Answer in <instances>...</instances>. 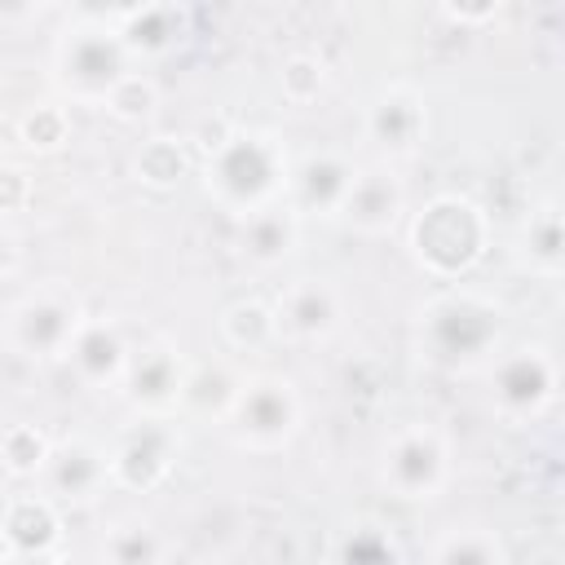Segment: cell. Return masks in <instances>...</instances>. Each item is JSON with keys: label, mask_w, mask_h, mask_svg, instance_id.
<instances>
[{"label": "cell", "mask_w": 565, "mask_h": 565, "mask_svg": "<svg viewBox=\"0 0 565 565\" xmlns=\"http://www.w3.org/2000/svg\"><path fill=\"white\" fill-rule=\"evenodd\" d=\"M490 243V216L468 194H437L411 221V256L433 278H463Z\"/></svg>", "instance_id": "obj_4"}, {"label": "cell", "mask_w": 565, "mask_h": 565, "mask_svg": "<svg viewBox=\"0 0 565 565\" xmlns=\"http://www.w3.org/2000/svg\"><path fill=\"white\" fill-rule=\"evenodd\" d=\"M132 172H137L146 185H172V181L185 172V150H181L172 137H150V141L137 150Z\"/></svg>", "instance_id": "obj_27"}, {"label": "cell", "mask_w": 565, "mask_h": 565, "mask_svg": "<svg viewBox=\"0 0 565 565\" xmlns=\"http://www.w3.org/2000/svg\"><path fill=\"white\" fill-rule=\"evenodd\" d=\"M0 565H66L57 552H44V556H18V552H0Z\"/></svg>", "instance_id": "obj_33"}, {"label": "cell", "mask_w": 565, "mask_h": 565, "mask_svg": "<svg viewBox=\"0 0 565 565\" xmlns=\"http://www.w3.org/2000/svg\"><path fill=\"white\" fill-rule=\"evenodd\" d=\"M247 375H238L230 362H199L185 371V388H181V411L194 419H221L230 415L238 388Z\"/></svg>", "instance_id": "obj_21"}, {"label": "cell", "mask_w": 565, "mask_h": 565, "mask_svg": "<svg viewBox=\"0 0 565 565\" xmlns=\"http://www.w3.org/2000/svg\"><path fill=\"white\" fill-rule=\"evenodd\" d=\"M132 75V57L110 13H79L53 44V88L62 102L106 106V97Z\"/></svg>", "instance_id": "obj_3"}, {"label": "cell", "mask_w": 565, "mask_h": 565, "mask_svg": "<svg viewBox=\"0 0 565 565\" xmlns=\"http://www.w3.org/2000/svg\"><path fill=\"white\" fill-rule=\"evenodd\" d=\"M441 13H446V18H455V22H481V18H494L499 9H494V4H486V9H455V4H446Z\"/></svg>", "instance_id": "obj_34"}, {"label": "cell", "mask_w": 565, "mask_h": 565, "mask_svg": "<svg viewBox=\"0 0 565 565\" xmlns=\"http://www.w3.org/2000/svg\"><path fill=\"white\" fill-rule=\"evenodd\" d=\"M362 163H353L344 150L327 146V150H309L300 159H291L287 168V185H282V203L296 216H340L353 177Z\"/></svg>", "instance_id": "obj_11"}, {"label": "cell", "mask_w": 565, "mask_h": 565, "mask_svg": "<svg viewBox=\"0 0 565 565\" xmlns=\"http://www.w3.org/2000/svg\"><path fill=\"white\" fill-rule=\"evenodd\" d=\"M362 137L380 154V163L419 154V146L428 137V102H424V93L411 88V84H384L362 110Z\"/></svg>", "instance_id": "obj_10"}, {"label": "cell", "mask_w": 565, "mask_h": 565, "mask_svg": "<svg viewBox=\"0 0 565 565\" xmlns=\"http://www.w3.org/2000/svg\"><path fill=\"white\" fill-rule=\"evenodd\" d=\"M380 481L402 503H428L450 486V437L437 424H402L384 455H380Z\"/></svg>", "instance_id": "obj_6"}, {"label": "cell", "mask_w": 565, "mask_h": 565, "mask_svg": "<svg viewBox=\"0 0 565 565\" xmlns=\"http://www.w3.org/2000/svg\"><path fill=\"white\" fill-rule=\"evenodd\" d=\"M556 380L547 344H516L490 362V406L503 424H530L556 402Z\"/></svg>", "instance_id": "obj_8"}, {"label": "cell", "mask_w": 565, "mask_h": 565, "mask_svg": "<svg viewBox=\"0 0 565 565\" xmlns=\"http://www.w3.org/2000/svg\"><path fill=\"white\" fill-rule=\"evenodd\" d=\"M397 561H402L397 539L380 521H353L349 530H340L327 556V565H397Z\"/></svg>", "instance_id": "obj_24"}, {"label": "cell", "mask_w": 565, "mask_h": 565, "mask_svg": "<svg viewBox=\"0 0 565 565\" xmlns=\"http://www.w3.org/2000/svg\"><path fill=\"white\" fill-rule=\"evenodd\" d=\"M406 212V185L402 177L388 168V163H371V168H358L353 177V190L340 207V221L353 230V234H366V238H380L388 234Z\"/></svg>", "instance_id": "obj_16"}, {"label": "cell", "mask_w": 565, "mask_h": 565, "mask_svg": "<svg viewBox=\"0 0 565 565\" xmlns=\"http://www.w3.org/2000/svg\"><path fill=\"white\" fill-rule=\"evenodd\" d=\"M428 565H508V547L486 525H455L437 539Z\"/></svg>", "instance_id": "obj_23"}, {"label": "cell", "mask_w": 565, "mask_h": 565, "mask_svg": "<svg viewBox=\"0 0 565 565\" xmlns=\"http://www.w3.org/2000/svg\"><path fill=\"white\" fill-rule=\"evenodd\" d=\"M49 450H53V446H49V437H44L40 428H31V424L9 428V433H4V441H0L4 468H9L13 477H40V468H44Z\"/></svg>", "instance_id": "obj_26"}, {"label": "cell", "mask_w": 565, "mask_h": 565, "mask_svg": "<svg viewBox=\"0 0 565 565\" xmlns=\"http://www.w3.org/2000/svg\"><path fill=\"white\" fill-rule=\"evenodd\" d=\"M221 335L230 349L238 353H256L265 344L278 340V327H274V309L265 300H234L225 313H221Z\"/></svg>", "instance_id": "obj_25"}, {"label": "cell", "mask_w": 565, "mask_h": 565, "mask_svg": "<svg viewBox=\"0 0 565 565\" xmlns=\"http://www.w3.org/2000/svg\"><path fill=\"white\" fill-rule=\"evenodd\" d=\"M154 106H159V88H154L150 75H137V71L106 97V110H110L115 119H124V124H137V119L154 115Z\"/></svg>", "instance_id": "obj_28"}, {"label": "cell", "mask_w": 565, "mask_h": 565, "mask_svg": "<svg viewBox=\"0 0 565 565\" xmlns=\"http://www.w3.org/2000/svg\"><path fill=\"white\" fill-rule=\"evenodd\" d=\"M269 309L278 340L291 344H327L344 322V296L331 278H296L278 291Z\"/></svg>", "instance_id": "obj_12"}, {"label": "cell", "mask_w": 565, "mask_h": 565, "mask_svg": "<svg viewBox=\"0 0 565 565\" xmlns=\"http://www.w3.org/2000/svg\"><path fill=\"white\" fill-rule=\"evenodd\" d=\"M300 424H305V402H300L296 384L287 375H274V371L247 375L230 415H225L230 441L238 450H252V455H274L282 446H291Z\"/></svg>", "instance_id": "obj_5"}, {"label": "cell", "mask_w": 565, "mask_h": 565, "mask_svg": "<svg viewBox=\"0 0 565 565\" xmlns=\"http://www.w3.org/2000/svg\"><path fill=\"white\" fill-rule=\"evenodd\" d=\"M84 305L71 287L62 282H44L35 291H26L13 309H9V322H4V335H9V349L31 358V362H62L71 340L79 335L84 327Z\"/></svg>", "instance_id": "obj_7"}, {"label": "cell", "mask_w": 565, "mask_h": 565, "mask_svg": "<svg viewBox=\"0 0 565 565\" xmlns=\"http://www.w3.org/2000/svg\"><path fill=\"white\" fill-rule=\"evenodd\" d=\"M13 269H18V234L0 225V278H9Z\"/></svg>", "instance_id": "obj_32"}, {"label": "cell", "mask_w": 565, "mask_h": 565, "mask_svg": "<svg viewBox=\"0 0 565 565\" xmlns=\"http://www.w3.org/2000/svg\"><path fill=\"white\" fill-rule=\"evenodd\" d=\"M128 358H132V349H128L119 322H110V318H84V327H79V335L71 340V349H66L62 362L75 371V380H79L84 388L110 393V388L124 384Z\"/></svg>", "instance_id": "obj_15"}, {"label": "cell", "mask_w": 565, "mask_h": 565, "mask_svg": "<svg viewBox=\"0 0 565 565\" xmlns=\"http://www.w3.org/2000/svg\"><path fill=\"white\" fill-rule=\"evenodd\" d=\"M40 477H44V494L53 503H93L110 486L106 446H97L88 437H66L49 450Z\"/></svg>", "instance_id": "obj_14"}, {"label": "cell", "mask_w": 565, "mask_h": 565, "mask_svg": "<svg viewBox=\"0 0 565 565\" xmlns=\"http://www.w3.org/2000/svg\"><path fill=\"white\" fill-rule=\"evenodd\" d=\"M128 57H163L181 44L185 35V13L177 4H132L110 13Z\"/></svg>", "instance_id": "obj_19"}, {"label": "cell", "mask_w": 565, "mask_h": 565, "mask_svg": "<svg viewBox=\"0 0 565 565\" xmlns=\"http://www.w3.org/2000/svg\"><path fill=\"white\" fill-rule=\"evenodd\" d=\"M287 168H291V154L278 132L238 128V132H225L221 141H212V154L203 163V190L221 212L243 221L282 199Z\"/></svg>", "instance_id": "obj_2"}, {"label": "cell", "mask_w": 565, "mask_h": 565, "mask_svg": "<svg viewBox=\"0 0 565 565\" xmlns=\"http://www.w3.org/2000/svg\"><path fill=\"white\" fill-rule=\"evenodd\" d=\"M26 194H31V181H26L18 168H4V163H0V212L22 207Z\"/></svg>", "instance_id": "obj_31"}, {"label": "cell", "mask_w": 565, "mask_h": 565, "mask_svg": "<svg viewBox=\"0 0 565 565\" xmlns=\"http://www.w3.org/2000/svg\"><path fill=\"white\" fill-rule=\"evenodd\" d=\"M296 238H300V216L282 199L238 221V256L256 269H278L296 252Z\"/></svg>", "instance_id": "obj_17"}, {"label": "cell", "mask_w": 565, "mask_h": 565, "mask_svg": "<svg viewBox=\"0 0 565 565\" xmlns=\"http://www.w3.org/2000/svg\"><path fill=\"white\" fill-rule=\"evenodd\" d=\"M185 358L172 349V344H150L141 353L128 358V371H124V384L119 393L128 397V406L137 415H159V419H172L181 415V388H185Z\"/></svg>", "instance_id": "obj_13"}, {"label": "cell", "mask_w": 565, "mask_h": 565, "mask_svg": "<svg viewBox=\"0 0 565 565\" xmlns=\"http://www.w3.org/2000/svg\"><path fill=\"white\" fill-rule=\"evenodd\" d=\"M106 459H110V486L146 494V490L163 486L168 472L177 468V459H181V428H177V419L137 415L128 428L115 433Z\"/></svg>", "instance_id": "obj_9"}, {"label": "cell", "mask_w": 565, "mask_h": 565, "mask_svg": "<svg viewBox=\"0 0 565 565\" xmlns=\"http://www.w3.org/2000/svg\"><path fill=\"white\" fill-rule=\"evenodd\" d=\"M66 132H71V119H66V106H57V102H44L22 119V141L31 150H57L66 141Z\"/></svg>", "instance_id": "obj_30"}, {"label": "cell", "mask_w": 565, "mask_h": 565, "mask_svg": "<svg viewBox=\"0 0 565 565\" xmlns=\"http://www.w3.org/2000/svg\"><path fill=\"white\" fill-rule=\"evenodd\" d=\"M322 79H327L322 62H318V57H309V53H296V57H287V62H282L278 88H282V97H287V102L309 106V102L322 93Z\"/></svg>", "instance_id": "obj_29"}, {"label": "cell", "mask_w": 565, "mask_h": 565, "mask_svg": "<svg viewBox=\"0 0 565 565\" xmlns=\"http://www.w3.org/2000/svg\"><path fill=\"white\" fill-rule=\"evenodd\" d=\"M516 256L521 265L534 274V278H561L565 274V225H561V203L547 199L539 203L525 225H521V238H516Z\"/></svg>", "instance_id": "obj_20"}, {"label": "cell", "mask_w": 565, "mask_h": 565, "mask_svg": "<svg viewBox=\"0 0 565 565\" xmlns=\"http://www.w3.org/2000/svg\"><path fill=\"white\" fill-rule=\"evenodd\" d=\"M163 534L141 516L115 521L102 539V565H163Z\"/></svg>", "instance_id": "obj_22"}, {"label": "cell", "mask_w": 565, "mask_h": 565, "mask_svg": "<svg viewBox=\"0 0 565 565\" xmlns=\"http://www.w3.org/2000/svg\"><path fill=\"white\" fill-rule=\"evenodd\" d=\"M503 344V305L472 287H446L415 318V349L446 375H468L494 362Z\"/></svg>", "instance_id": "obj_1"}, {"label": "cell", "mask_w": 565, "mask_h": 565, "mask_svg": "<svg viewBox=\"0 0 565 565\" xmlns=\"http://www.w3.org/2000/svg\"><path fill=\"white\" fill-rule=\"evenodd\" d=\"M0 539L18 556H44V552H53L57 539H62L57 503L49 494H18V499H9L4 503V516H0Z\"/></svg>", "instance_id": "obj_18"}]
</instances>
